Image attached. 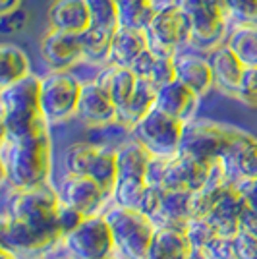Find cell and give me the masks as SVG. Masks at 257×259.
Instances as JSON below:
<instances>
[{"label": "cell", "mask_w": 257, "mask_h": 259, "mask_svg": "<svg viewBox=\"0 0 257 259\" xmlns=\"http://www.w3.org/2000/svg\"><path fill=\"white\" fill-rule=\"evenodd\" d=\"M58 205L60 195L51 182L35 188H10L0 217L2 246L29 255L45 253L62 242Z\"/></svg>", "instance_id": "6da1fadb"}, {"label": "cell", "mask_w": 257, "mask_h": 259, "mask_svg": "<svg viewBox=\"0 0 257 259\" xmlns=\"http://www.w3.org/2000/svg\"><path fill=\"white\" fill-rule=\"evenodd\" d=\"M0 164H2V176L10 184V188H35L51 182V174H53L51 124L45 122L39 128L23 136L2 134Z\"/></svg>", "instance_id": "7a4b0ae2"}, {"label": "cell", "mask_w": 257, "mask_h": 259, "mask_svg": "<svg viewBox=\"0 0 257 259\" xmlns=\"http://www.w3.org/2000/svg\"><path fill=\"white\" fill-rule=\"evenodd\" d=\"M41 110V77L29 74L12 85L0 87V126L6 136H23L45 124Z\"/></svg>", "instance_id": "3957f363"}, {"label": "cell", "mask_w": 257, "mask_h": 259, "mask_svg": "<svg viewBox=\"0 0 257 259\" xmlns=\"http://www.w3.org/2000/svg\"><path fill=\"white\" fill-rule=\"evenodd\" d=\"M112 230L116 253L124 259H145L155 234V223L138 209L108 203L103 211Z\"/></svg>", "instance_id": "277c9868"}, {"label": "cell", "mask_w": 257, "mask_h": 259, "mask_svg": "<svg viewBox=\"0 0 257 259\" xmlns=\"http://www.w3.org/2000/svg\"><path fill=\"white\" fill-rule=\"evenodd\" d=\"M66 172L85 174L95 180L108 195L118 182V161L116 147L99 145L93 141L72 143L64 153Z\"/></svg>", "instance_id": "5b68a950"}, {"label": "cell", "mask_w": 257, "mask_h": 259, "mask_svg": "<svg viewBox=\"0 0 257 259\" xmlns=\"http://www.w3.org/2000/svg\"><path fill=\"white\" fill-rule=\"evenodd\" d=\"M81 85L72 70H49L41 76V110L51 126L74 118Z\"/></svg>", "instance_id": "8992f818"}, {"label": "cell", "mask_w": 257, "mask_h": 259, "mask_svg": "<svg viewBox=\"0 0 257 259\" xmlns=\"http://www.w3.org/2000/svg\"><path fill=\"white\" fill-rule=\"evenodd\" d=\"M238 130L240 128L219 124L213 120L193 118L184 126L180 151L211 166L213 162L221 161V157L234 141Z\"/></svg>", "instance_id": "52a82bcc"}, {"label": "cell", "mask_w": 257, "mask_h": 259, "mask_svg": "<svg viewBox=\"0 0 257 259\" xmlns=\"http://www.w3.org/2000/svg\"><path fill=\"white\" fill-rule=\"evenodd\" d=\"M62 248L70 259H108L116 255V244L105 213L83 219L79 227L62 238Z\"/></svg>", "instance_id": "ba28073f"}, {"label": "cell", "mask_w": 257, "mask_h": 259, "mask_svg": "<svg viewBox=\"0 0 257 259\" xmlns=\"http://www.w3.org/2000/svg\"><path fill=\"white\" fill-rule=\"evenodd\" d=\"M184 126H186L184 122L164 114L159 108H153L138 124L130 128V134L153 157L170 159L180 151Z\"/></svg>", "instance_id": "9c48e42d"}, {"label": "cell", "mask_w": 257, "mask_h": 259, "mask_svg": "<svg viewBox=\"0 0 257 259\" xmlns=\"http://www.w3.org/2000/svg\"><path fill=\"white\" fill-rule=\"evenodd\" d=\"M190 16L192 25V41L190 47L201 53H211L213 49L226 43L228 33L232 29V22L228 18L225 2H195L184 6Z\"/></svg>", "instance_id": "30bf717a"}, {"label": "cell", "mask_w": 257, "mask_h": 259, "mask_svg": "<svg viewBox=\"0 0 257 259\" xmlns=\"http://www.w3.org/2000/svg\"><path fill=\"white\" fill-rule=\"evenodd\" d=\"M145 33L155 53L176 54L182 49H188L192 41L190 16L182 4L157 6V14Z\"/></svg>", "instance_id": "8fae6325"}, {"label": "cell", "mask_w": 257, "mask_h": 259, "mask_svg": "<svg viewBox=\"0 0 257 259\" xmlns=\"http://www.w3.org/2000/svg\"><path fill=\"white\" fill-rule=\"evenodd\" d=\"M56 190L62 203L75 207L85 217L103 213L110 203V195L85 174L66 172Z\"/></svg>", "instance_id": "7c38bea8"}, {"label": "cell", "mask_w": 257, "mask_h": 259, "mask_svg": "<svg viewBox=\"0 0 257 259\" xmlns=\"http://www.w3.org/2000/svg\"><path fill=\"white\" fill-rule=\"evenodd\" d=\"M39 53L49 70H74L83 60L79 33L49 29L41 39Z\"/></svg>", "instance_id": "4fadbf2b"}, {"label": "cell", "mask_w": 257, "mask_h": 259, "mask_svg": "<svg viewBox=\"0 0 257 259\" xmlns=\"http://www.w3.org/2000/svg\"><path fill=\"white\" fill-rule=\"evenodd\" d=\"M247 207V201L236 182H228L215 197L213 205L205 219L211 223L219 236H234L240 230V217Z\"/></svg>", "instance_id": "5bb4252c"}, {"label": "cell", "mask_w": 257, "mask_h": 259, "mask_svg": "<svg viewBox=\"0 0 257 259\" xmlns=\"http://www.w3.org/2000/svg\"><path fill=\"white\" fill-rule=\"evenodd\" d=\"M211 166L193 159L186 153L178 151L174 157L166 159L164 174H162V190H188L197 192L209 180Z\"/></svg>", "instance_id": "9a60e30c"}, {"label": "cell", "mask_w": 257, "mask_h": 259, "mask_svg": "<svg viewBox=\"0 0 257 259\" xmlns=\"http://www.w3.org/2000/svg\"><path fill=\"white\" fill-rule=\"evenodd\" d=\"M174 70L176 79L195 91L199 97H205L211 89H215L213 68L207 53L195 51L192 47L178 51L174 54Z\"/></svg>", "instance_id": "2e32d148"}, {"label": "cell", "mask_w": 257, "mask_h": 259, "mask_svg": "<svg viewBox=\"0 0 257 259\" xmlns=\"http://www.w3.org/2000/svg\"><path fill=\"white\" fill-rule=\"evenodd\" d=\"M75 118L89 128H103L118 122V108L97 81H85L81 85Z\"/></svg>", "instance_id": "e0dca14e"}, {"label": "cell", "mask_w": 257, "mask_h": 259, "mask_svg": "<svg viewBox=\"0 0 257 259\" xmlns=\"http://www.w3.org/2000/svg\"><path fill=\"white\" fill-rule=\"evenodd\" d=\"M219 162L230 182L257 178V138L238 130L234 141Z\"/></svg>", "instance_id": "ac0fdd59"}, {"label": "cell", "mask_w": 257, "mask_h": 259, "mask_svg": "<svg viewBox=\"0 0 257 259\" xmlns=\"http://www.w3.org/2000/svg\"><path fill=\"white\" fill-rule=\"evenodd\" d=\"M199 101H201V97L195 91H192L188 85H184L182 81L172 79L168 83L157 87L155 108H159L164 114L186 124V122L195 118Z\"/></svg>", "instance_id": "d6986e66"}, {"label": "cell", "mask_w": 257, "mask_h": 259, "mask_svg": "<svg viewBox=\"0 0 257 259\" xmlns=\"http://www.w3.org/2000/svg\"><path fill=\"white\" fill-rule=\"evenodd\" d=\"M207 56L213 68L215 89H219L228 97H234L238 85L242 81V76L246 72V66L240 62V58L232 53V49L226 43L207 53Z\"/></svg>", "instance_id": "ffe728a7"}, {"label": "cell", "mask_w": 257, "mask_h": 259, "mask_svg": "<svg viewBox=\"0 0 257 259\" xmlns=\"http://www.w3.org/2000/svg\"><path fill=\"white\" fill-rule=\"evenodd\" d=\"M49 29L81 33L91 25L87 0H53L47 10Z\"/></svg>", "instance_id": "44dd1931"}, {"label": "cell", "mask_w": 257, "mask_h": 259, "mask_svg": "<svg viewBox=\"0 0 257 259\" xmlns=\"http://www.w3.org/2000/svg\"><path fill=\"white\" fill-rule=\"evenodd\" d=\"M195 217L193 192L188 190H164L159 213L153 217L155 227L186 228V223Z\"/></svg>", "instance_id": "7402d4cb"}, {"label": "cell", "mask_w": 257, "mask_h": 259, "mask_svg": "<svg viewBox=\"0 0 257 259\" xmlns=\"http://www.w3.org/2000/svg\"><path fill=\"white\" fill-rule=\"evenodd\" d=\"M151 45L145 31H138V29H130V27H122L120 25L116 31L112 33L110 53H108V64L132 68V64Z\"/></svg>", "instance_id": "603a6c76"}, {"label": "cell", "mask_w": 257, "mask_h": 259, "mask_svg": "<svg viewBox=\"0 0 257 259\" xmlns=\"http://www.w3.org/2000/svg\"><path fill=\"white\" fill-rule=\"evenodd\" d=\"M192 244L186 230L178 227H157L145 259H190Z\"/></svg>", "instance_id": "cb8c5ba5"}, {"label": "cell", "mask_w": 257, "mask_h": 259, "mask_svg": "<svg viewBox=\"0 0 257 259\" xmlns=\"http://www.w3.org/2000/svg\"><path fill=\"white\" fill-rule=\"evenodd\" d=\"M151 159L153 155L140 141L134 138L124 140L120 145H116L118 180H145Z\"/></svg>", "instance_id": "d4e9b609"}, {"label": "cell", "mask_w": 257, "mask_h": 259, "mask_svg": "<svg viewBox=\"0 0 257 259\" xmlns=\"http://www.w3.org/2000/svg\"><path fill=\"white\" fill-rule=\"evenodd\" d=\"M95 81L107 91L108 97L112 99V103L118 108L122 107L130 99V95L134 93L136 83H138V76L130 68H124V66L105 64L99 68Z\"/></svg>", "instance_id": "484cf974"}, {"label": "cell", "mask_w": 257, "mask_h": 259, "mask_svg": "<svg viewBox=\"0 0 257 259\" xmlns=\"http://www.w3.org/2000/svg\"><path fill=\"white\" fill-rule=\"evenodd\" d=\"M155 99H157V85L145 77H138L134 93L122 107H118V122L124 124L126 128H132L155 108Z\"/></svg>", "instance_id": "4316f807"}, {"label": "cell", "mask_w": 257, "mask_h": 259, "mask_svg": "<svg viewBox=\"0 0 257 259\" xmlns=\"http://www.w3.org/2000/svg\"><path fill=\"white\" fill-rule=\"evenodd\" d=\"M31 72L29 56L18 45L4 43L0 47V87L12 85L27 77Z\"/></svg>", "instance_id": "83f0119b"}, {"label": "cell", "mask_w": 257, "mask_h": 259, "mask_svg": "<svg viewBox=\"0 0 257 259\" xmlns=\"http://www.w3.org/2000/svg\"><path fill=\"white\" fill-rule=\"evenodd\" d=\"M226 45L246 68H257V25H232Z\"/></svg>", "instance_id": "f1b7e54d"}, {"label": "cell", "mask_w": 257, "mask_h": 259, "mask_svg": "<svg viewBox=\"0 0 257 259\" xmlns=\"http://www.w3.org/2000/svg\"><path fill=\"white\" fill-rule=\"evenodd\" d=\"M81 37V47H83V60L95 66L108 64V53H110V41L112 33L105 31L89 25L85 31L79 33Z\"/></svg>", "instance_id": "f546056e"}, {"label": "cell", "mask_w": 257, "mask_h": 259, "mask_svg": "<svg viewBox=\"0 0 257 259\" xmlns=\"http://www.w3.org/2000/svg\"><path fill=\"white\" fill-rule=\"evenodd\" d=\"M155 14H157L155 0H130L120 4V25L138 31H147Z\"/></svg>", "instance_id": "4dcf8cb0"}, {"label": "cell", "mask_w": 257, "mask_h": 259, "mask_svg": "<svg viewBox=\"0 0 257 259\" xmlns=\"http://www.w3.org/2000/svg\"><path fill=\"white\" fill-rule=\"evenodd\" d=\"M91 25L114 33L120 27V2L118 0H87Z\"/></svg>", "instance_id": "1f68e13d"}, {"label": "cell", "mask_w": 257, "mask_h": 259, "mask_svg": "<svg viewBox=\"0 0 257 259\" xmlns=\"http://www.w3.org/2000/svg\"><path fill=\"white\" fill-rule=\"evenodd\" d=\"M145 188H147L145 180H118L110 195V203L128 207V209H138Z\"/></svg>", "instance_id": "d6a6232c"}, {"label": "cell", "mask_w": 257, "mask_h": 259, "mask_svg": "<svg viewBox=\"0 0 257 259\" xmlns=\"http://www.w3.org/2000/svg\"><path fill=\"white\" fill-rule=\"evenodd\" d=\"M186 236L190 240L192 248H207L215 238L219 236L215 227L205 219V217H193L186 223Z\"/></svg>", "instance_id": "836d02e7"}, {"label": "cell", "mask_w": 257, "mask_h": 259, "mask_svg": "<svg viewBox=\"0 0 257 259\" xmlns=\"http://www.w3.org/2000/svg\"><path fill=\"white\" fill-rule=\"evenodd\" d=\"M232 25H257V0H225Z\"/></svg>", "instance_id": "e575fe53"}, {"label": "cell", "mask_w": 257, "mask_h": 259, "mask_svg": "<svg viewBox=\"0 0 257 259\" xmlns=\"http://www.w3.org/2000/svg\"><path fill=\"white\" fill-rule=\"evenodd\" d=\"M149 81H153L157 87L168 83L172 79H176V70H174V54H161L155 53V60L149 70Z\"/></svg>", "instance_id": "d590c367"}, {"label": "cell", "mask_w": 257, "mask_h": 259, "mask_svg": "<svg viewBox=\"0 0 257 259\" xmlns=\"http://www.w3.org/2000/svg\"><path fill=\"white\" fill-rule=\"evenodd\" d=\"M234 99L247 107H257V68H246Z\"/></svg>", "instance_id": "8d00e7d4"}, {"label": "cell", "mask_w": 257, "mask_h": 259, "mask_svg": "<svg viewBox=\"0 0 257 259\" xmlns=\"http://www.w3.org/2000/svg\"><path fill=\"white\" fill-rule=\"evenodd\" d=\"M234 259H257V236L240 228L232 236Z\"/></svg>", "instance_id": "74e56055"}, {"label": "cell", "mask_w": 257, "mask_h": 259, "mask_svg": "<svg viewBox=\"0 0 257 259\" xmlns=\"http://www.w3.org/2000/svg\"><path fill=\"white\" fill-rule=\"evenodd\" d=\"M58 227H60V232H62V238L66 234H70L72 230L79 227L81 223H83V219L85 215L81 213V211H77L75 207L68 205V203H62L60 201V205H58Z\"/></svg>", "instance_id": "f35d334b"}, {"label": "cell", "mask_w": 257, "mask_h": 259, "mask_svg": "<svg viewBox=\"0 0 257 259\" xmlns=\"http://www.w3.org/2000/svg\"><path fill=\"white\" fill-rule=\"evenodd\" d=\"M162 188L159 186H147L145 192H143V197H141L140 205H138V211L147 215L153 221V217L159 213L161 209V201H162Z\"/></svg>", "instance_id": "ab89813d"}, {"label": "cell", "mask_w": 257, "mask_h": 259, "mask_svg": "<svg viewBox=\"0 0 257 259\" xmlns=\"http://www.w3.org/2000/svg\"><path fill=\"white\" fill-rule=\"evenodd\" d=\"M203 249L207 259H234V244L230 236H217Z\"/></svg>", "instance_id": "60d3db41"}, {"label": "cell", "mask_w": 257, "mask_h": 259, "mask_svg": "<svg viewBox=\"0 0 257 259\" xmlns=\"http://www.w3.org/2000/svg\"><path fill=\"white\" fill-rule=\"evenodd\" d=\"M236 184H238V188L242 190V194L246 197L247 207L257 211V178H247V180H240Z\"/></svg>", "instance_id": "b9f144b4"}, {"label": "cell", "mask_w": 257, "mask_h": 259, "mask_svg": "<svg viewBox=\"0 0 257 259\" xmlns=\"http://www.w3.org/2000/svg\"><path fill=\"white\" fill-rule=\"evenodd\" d=\"M240 228H244L247 232L255 234L257 236V211L251 207H246L244 213L240 217Z\"/></svg>", "instance_id": "7bdbcfd3"}, {"label": "cell", "mask_w": 257, "mask_h": 259, "mask_svg": "<svg viewBox=\"0 0 257 259\" xmlns=\"http://www.w3.org/2000/svg\"><path fill=\"white\" fill-rule=\"evenodd\" d=\"M20 4H22V0H0V16H8V14L18 12Z\"/></svg>", "instance_id": "ee69618b"}, {"label": "cell", "mask_w": 257, "mask_h": 259, "mask_svg": "<svg viewBox=\"0 0 257 259\" xmlns=\"http://www.w3.org/2000/svg\"><path fill=\"white\" fill-rule=\"evenodd\" d=\"M0 259H20V253H16L14 249L10 248H0Z\"/></svg>", "instance_id": "f6af8a7d"}, {"label": "cell", "mask_w": 257, "mask_h": 259, "mask_svg": "<svg viewBox=\"0 0 257 259\" xmlns=\"http://www.w3.org/2000/svg\"><path fill=\"white\" fill-rule=\"evenodd\" d=\"M195 2H205V0H180L182 6H186V4H195ZM215 2H225V0H215Z\"/></svg>", "instance_id": "bcb514c9"}, {"label": "cell", "mask_w": 257, "mask_h": 259, "mask_svg": "<svg viewBox=\"0 0 257 259\" xmlns=\"http://www.w3.org/2000/svg\"><path fill=\"white\" fill-rule=\"evenodd\" d=\"M108 259H124V257H120V255L116 253V255H112V257H108Z\"/></svg>", "instance_id": "7dc6e473"}, {"label": "cell", "mask_w": 257, "mask_h": 259, "mask_svg": "<svg viewBox=\"0 0 257 259\" xmlns=\"http://www.w3.org/2000/svg\"><path fill=\"white\" fill-rule=\"evenodd\" d=\"M118 2H120V4H124V2H130V0H118Z\"/></svg>", "instance_id": "c3c4849f"}, {"label": "cell", "mask_w": 257, "mask_h": 259, "mask_svg": "<svg viewBox=\"0 0 257 259\" xmlns=\"http://www.w3.org/2000/svg\"><path fill=\"white\" fill-rule=\"evenodd\" d=\"M60 259H70V257H60Z\"/></svg>", "instance_id": "681fc988"}]
</instances>
